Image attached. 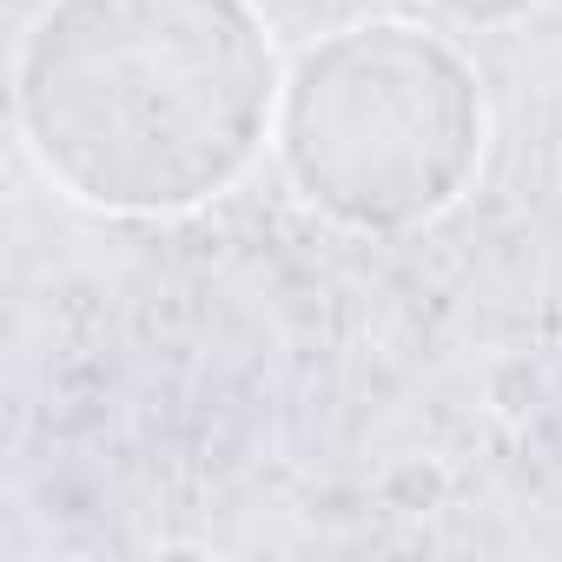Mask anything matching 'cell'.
<instances>
[{"label":"cell","instance_id":"3","mask_svg":"<svg viewBox=\"0 0 562 562\" xmlns=\"http://www.w3.org/2000/svg\"><path fill=\"white\" fill-rule=\"evenodd\" d=\"M437 8L457 27H509V21H522L536 8V0H437Z\"/></svg>","mask_w":562,"mask_h":562},{"label":"cell","instance_id":"1","mask_svg":"<svg viewBox=\"0 0 562 562\" xmlns=\"http://www.w3.org/2000/svg\"><path fill=\"white\" fill-rule=\"evenodd\" d=\"M278 47L251 0H47L14 54L34 166L106 218L232 192L278 126Z\"/></svg>","mask_w":562,"mask_h":562},{"label":"cell","instance_id":"2","mask_svg":"<svg viewBox=\"0 0 562 562\" xmlns=\"http://www.w3.org/2000/svg\"><path fill=\"white\" fill-rule=\"evenodd\" d=\"M490 139L470 54L424 21H358L305 47L278 93V166L345 232L397 238L443 218Z\"/></svg>","mask_w":562,"mask_h":562}]
</instances>
